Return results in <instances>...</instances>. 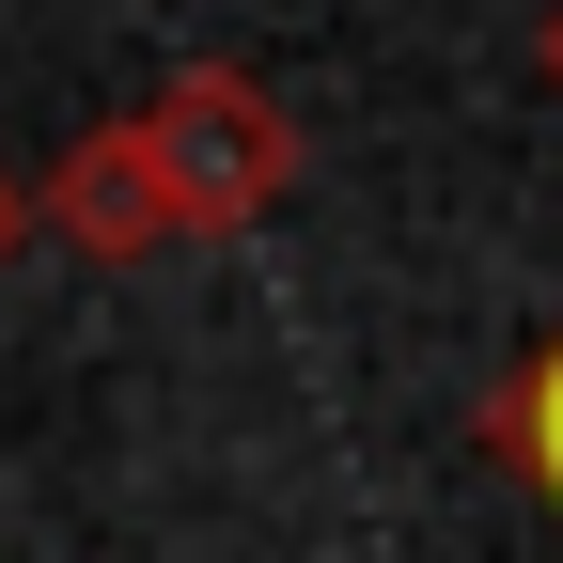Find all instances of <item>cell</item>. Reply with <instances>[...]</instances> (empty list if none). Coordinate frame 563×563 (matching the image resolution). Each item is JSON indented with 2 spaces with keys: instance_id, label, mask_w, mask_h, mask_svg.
Returning a JSON list of instances; mask_svg holds the SVG:
<instances>
[{
  "instance_id": "obj_4",
  "label": "cell",
  "mask_w": 563,
  "mask_h": 563,
  "mask_svg": "<svg viewBox=\"0 0 563 563\" xmlns=\"http://www.w3.org/2000/svg\"><path fill=\"white\" fill-rule=\"evenodd\" d=\"M32 235H47V173H16V157H0V266H16Z\"/></svg>"
},
{
  "instance_id": "obj_3",
  "label": "cell",
  "mask_w": 563,
  "mask_h": 563,
  "mask_svg": "<svg viewBox=\"0 0 563 563\" xmlns=\"http://www.w3.org/2000/svg\"><path fill=\"white\" fill-rule=\"evenodd\" d=\"M485 439H501V470H517V485H532V501L563 517V329H548V344H532V361L501 376V407H485Z\"/></svg>"
},
{
  "instance_id": "obj_1",
  "label": "cell",
  "mask_w": 563,
  "mask_h": 563,
  "mask_svg": "<svg viewBox=\"0 0 563 563\" xmlns=\"http://www.w3.org/2000/svg\"><path fill=\"white\" fill-rule=\"evenodd\" d=\"M141 157H157L173 188V235H251L282 188H298V110H282L266 79H235V63H173L157 95H141Z\"/></svg>"
},
{
  "instance_id": "obj_5",
  "label": "cell",
  "mask_w": 563,
  "mask_h": 563,
  "mask_svg": "<svg viewBox=\"0 0 563 563\" xmlns=\"http://www.w3.org/2000/svg\"><path fill=\"white\" fill-rule=\"evenodd\" d=\"M548 79H563V0H548Z\"/></svg>"
},
{
  "instance_id": "obj_2",
  "label": "cell",
  "mask_w": 563,
  "mask_h": 563,
  "mask_svg": "<svg viewBox=\"0 0 563 563\" xmlns=\"http://www.w3.org/2000/svg\"><path fill=\"white\" fill-rule=\"evenodd\" d=\"M47 235H63V251H95V266L173 251V188H157V157H141V110L79 125V141L47 157Z\"/></svg>"
}]
</instances>
